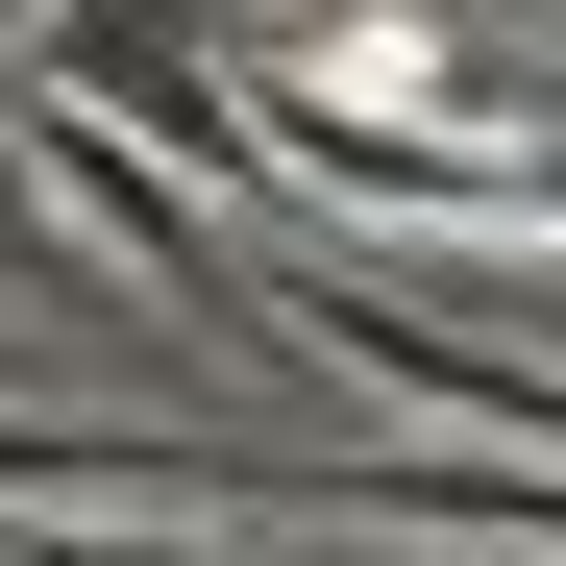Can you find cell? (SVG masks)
<instances>
[{
	"label": "cell",
	"mask_w": 566,
	"mask_h": 566,
	"mask_svg": "<svg viewBox=\"0 0 566 566\" xmlns=\"http://www.w3.org/2000/svg\"><path fill=\"white\" fill-rule=\"evenodd\" d=\"M542 25H566V0H542Z\"/></svg>",
	"instance_id": "6da1fadb"
}]
</instances>
